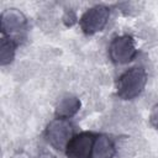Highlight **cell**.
<instances>
[{"label":"cell","mask_w":158,"mask_h":158,"mask_svg":"<svg viewBox=\"0 0 158 158\" xmlns=\"http://www.w3.org/2000/svg\"><path fill=\"white\" fill-rule=\"evenodd\" d=\"M147 79V72L142 65L127 69L116 80V95L122 100L138 98L146 88Z\"/></svg>","instance_id":"cell-1"},{"label":"cell","mask_w":158,"mask_h":158,"mask_svg":"<svg viewBox=\"0 0 158 158\" xmlns=\"http://www.w3.org/2000/svg\"><path fill=\"white\" fill-rule=\"evenodd\" d=\"M74 126L67 118H53L44 130L46 141L54 149L64 151L72 137L74 136Z\"/></svg>","instance_id":"cell-2"},{"label":"cell","mask_w":158,"mask_h":158,"mask_svg":"<svg viewBox=\"0 0 158 158\" xmlns=\"http://www.w3.org/2000/svg\"><path fill=\"white\" fill-rule=\"evenodd\" d=\"M110 9L105 5H94L84 11L79 19V26L85 35H95L105 28L109 22Z\"/></svg>","instance_id":"cell-3"},{"label":"cell","mask_w":158,"mask_h":158,"mask_svg":"<svg viewBox=\"0 0 158 158\" xmlns=\"http://www.w3.org/2000/svg\"><path fill=\"white\" fill-rule=\"evenodd\" d=\"M137 56L135 40L130 35L116 36L109 44V57L116 64H126Z\"/></svg>","instance_id":"cell-4"},{"label":"cell","mask_w":158,"mask_h":158,"mask_svg":"<svg viewBox=\"0 0 158 158\" xmlns=\"http://www.w3.org/2000/svg\"><path fill=\"white\" fill-rule=\"evenodd\" d=\"M26 26H27V19L25 14L19 9L10 7L4 10L0 15V30L2 36H7L17 40L15 36L25 31Z\"/></svg>","instance_id":"cell-5"},{"label":"cell","mask_w":158,"mask_h":158,"mask_svg":"<svg viewBox=\"0 0 158 158\" xmlns=\"http://www.w3.org/2000/svg\"><path fill=\"white\" fill-rule=\"evenodd\" d=\"M95 137V133L88 131L75 133L64 149L67 158H90Z\"/></svg>","instance_id":"cell-6"},{"label":"cell","mask_w":158,"mask_h":158,"mask_svg":"<svg viewBox=\"0 0 158 158\" xmlns=\"http://www.w3.org/2000/svg\"><path fill=\"white\" fill-rule=\"evenodd\" d=\"M80 106L81 102L77 96L70 94L64 95L63 98L59 99V101L56 105V110H54L56 117L69 120L70 117L77 115V112L80 110Z\"/></svg>","instance_id":"cell-7"},{"label":"cell","mask_w":158,"mask_h":158,"mask_svg":"<svg viewBox=\"0 0 158 158\" xmlns=\"http://www.w3.org/2000/svg\"><path fill=\"white\" fill-rule=\"evenodd\" d=\"M115 154L116 146L114 141L106 135H96L90 158H114Z\"/></svg>","instance_id":"cell-8"},{"label":"cell","mask_w":158,"mask_h":158,"mask_svg":"<svg viewBox=\"0 0 158 158\" xmlns=\"http://www.w3.org/2000/svg\"><path fill=\"white\" fill-rule=\"evenodd\" d=\"M17 44H19L17 40H15L12 37H7V36L1 37V41H0V64L2 67L12 63V60L15 58Z\"/></svg>","instance_id":"cell-9"},{"label":"cell","mask_w":158,"mask_h":158,"mask_svg":"<svg viewBox=\"0 0 158 158\" xmlns=\"http://www.w3.org/2000/svg\"><path fill=\"white\" fill-rule=\"evenodd\" d=\"M63 22H64V25L67 26V27H70V26H73L75 22H79V19H78V16H77V14L73 11V10H65V12H64V15H63Z\"/></svg>","instance_id":"cell-10"},{"label":"cell","mask_w":158,"mask_h":158,"mask_svg":"<svg viewBox=\"0 0 158 158\" xmlns=\"http://www.w3.org/2000/svg\"><path fill=\"white\" fill-rule=\"evenodd\" d=\"M149 123L151 126H153L154 128L158 130V104H156L149 114Z\"/></svg>","instance_id":"cell-11"},{"label":"cell","mask_w":158,"mask_h":158,"mask_svg":"<svg viewBox=\"0 0 158 158\" xmlns=\"http://www.w3.org/2000/svg\"><path fill=\"white\" fill-rule=\"evenodd\" d=\"M11 158H30V157H28V154L25 153V152H17V153H15Z\"/></svg>","instance_id":"cell-12"},{"label":"cell","mask_w":158,"mask_h":158,"mask_svg":"<svg viewBox=\"0 0 158 158\" xmlns=\"http://www.w3.org/2000/svg\"><path fill=\"white\" fill-rule=\"evenodd\" d=\"M38 158H54V156L51 154V153H48V152H43V153H41L38 156Z\"/></svg>","instance_id":"cell-13"}]
</instances>
